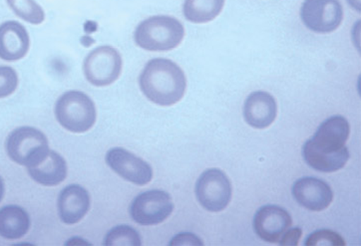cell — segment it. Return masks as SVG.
Wrapping results in <instances>:
<instances>
[{
  "label": "cell",
  "instance_id": "1",
  "mask_svg": "<svg viewBox=\"0 0 361 246\" xmlns=\"http://www.w3.org/2000/svg\"><path fill=\"white\" fill-rule=\"evenodd\" d=\"M350 134V123L345 118H329L319 127L314 136L303 144V160L317 172L341 170L350 159V152L345 147Z\"/></svg>",
  "mask_w": 361,
  "mask_h": 246
},
{
  "label": "cell",
  "instance_id": "2",
  "mask_svg": "<svg viewBox=\"0 0 361 246\" xmlns=\"http://www.w3.org/2000/svg\"><path fill=\"white\" fill-rule=\"evenodd\" d=\"M141 91L159 106H173L184 97L187 79L184 71L172 60L152 59L139 78Z\"/></svg>",
  "mask_w": 361,
  "mask_h": 246
},
{
  "label": "cell",
  "instance_id": "3",
  "mask_svg": "<svg viewBox=\"0 0 361 246\" xmlns=\"http://www.w3.org/2000/svg\"><path fill=\"white\" fill-rule=\"evenodd\" d=\"M185 28L178 19L157 16L142 21L134 33L136 44L148 51H170L184 39Z\"/></svg>",
  "mask_w": 361,
  "mask_h": 246
},
{
  "label": "cell",
  "instance_id": "4",
  "mask_svg": "<svg viewBox=\"0 0 361 246\" xmlns=\"http://www.w3.org/2000/svg\"><path fill=\"white\" fill-rule=\"evenodd\" d=\"M54 112L64 129L77 134L89 131L97 119L92 99L81 91H68L60 96L55 104Z\"/></svg>",
  "mask_w": 361,
  "mask_h": 246
},
{
  "label": "cell",
  "instance_id": "5",
  "mask_svg": "<svg viewBox=\"0 0 361 246\" xmlns=\"http://www.w3.org/2000/svg\"><path fill=\"white\" fill-rule=\"evenodd\" d=\"M6 147L11 160L26 168L37 166L50 152L47 136L32 127H20L12 131Z\"/></svg>",
  "mask_w": 361,
  "mask_h": 246
},
{
  "label": "cell",
  "instance_id": "6",
  "mask_svg": "<svg viewBox=\"0 0 361 246\" xmlns=\"http://www.w3.org/2000/svg\"><path fill=\"white\" fill-rule=\"evenodd\" d=\"M121 55L112 46H99L84 60L83 71L89 83L106 87L114 83L122 72Z\"/></svg>",
  "mask_w": 361,
  "mask_h": 246
},
{
  "label": "cell",
  "instance_id": "7",
  "mask_svg": "<svg viewBox=\"0 0 361 246\" xmlns=\"http://www.w3.org/2000/svg\"><path fill=\"white\" fill-rule=\"evenodd\" d=\"M130 216L140 226H157L174 211L172 197L160 190H147L135 197L130 206Z\"/></svg>",
  "mask_w": 361,
  "mask_h": 246
},
{
  "label": "cell",
  "instance_id": "8",
  "mask_svg": "<svg viewBox=\"0 0 361 246\" xmlns=\"http://www.w3.org/2000/svg\"><path fill=\"white\" fill-rule=\"evenodd\" d=\"M196 197L207 211H224L232 199V185L227 176L220 170L211 168L200 176L196 183Z\"/></svg>",
  "mask_w": 361,
  "mask_h": 246
},
{
  "label": "cell",
  "instance_id": "9",
  "mask_svg": "<svg viewBox=\"0 0 361 246\" xmlns=\"http://www.w3.org/2000/svg\"><path fill=\"white\" fill-rule=\"evenodd\" d=\"M300 18L310 30L324 35L339 27L343 23V9L338 0H305Z\"/></svg>",
  "mask_w": 361,
  "mask_h": 246
},
{
  "label": "cell",
  "instance_id": "10",
  "mask_svg": "<svg viewBox=\"0 0 361 246\" xmlns=\"http://www.w3.org/2000/svg\"><path fill=\"white\" fill-rule=\"evenodd\" d=\"M106 164L111 170L127 182L145 185L153 178V170L145 161L130 153L127 149L113 148L106 155Z\"/></svg>",
  "mask_w": 361,
  "mask_h": 246
},
{
  "label": "cell",
  "instance_id": "11",
  "mask_svg": "<svg viewBox=\"0 0 361 246\" xmlns=\"http://www.w3.org/2000/svg\"><path fill=\"white\" fill-rule=\"evenodd\" d=\"M254 230L261 240L279 242L293 224L290 214L279 206H264L254 216Z\"/></svg>",
  "mask_w": 361,
  "mask_h": 246
},
{
  "label": "cell",
  "instance_id": "12",
  "mask_svg": "<svg viewBox=\"0 0 361 246\" xmlns=\"http://www.w3.org/2000/svg\"><path fill=\"white\" fill-rule=\"evenodd\" d=\"M293 197L300 206L312 211L327 209L334 199L331 187L317 178H302L293 183Z\"/></svg>",
  "mask_w": 361,
  "mask_h": 246
},
{
  "label": "cell",
  "instance_id": "13",
  "mask_svg": "<svg viewBox=\"0 0 361 246\" xmlns=\"http://www.w3.org/2000/svg\"><path fill=\"white\" fill-rule=\"evenodd\" d=\"M90 195L79 185H71L61 190L57 201L59 218L62 223L73 226L78 223L90 209Z\"/></svg>",
  "mask_w": 361,
  "mask_h": 246
},
{
  "label": "cell",
  "instance_id": "14",
  "mask_svg": "<svg viewBox=\"0 0 361 246\" xmlns=\"http://www.w3.org/2000/svg\"><path fill=\"white\" fill-rule=\"evenodd\" d=\"M30 47V35L23 24L12 20L0 24V59L18 61L26 56Z\"/></svg>",
  "mask_w": 361,
  "mask_h": 246
},
{
  "label": "cell",
  "instance_id": "15",
  "mask_svg": "<svg viewBox=\"0 0 361 246\" xmlns=\"http://www.w3.org/2000/svg\"><path fill=\"white\" fill-rule=\"evenodd\" d=\"M278 105L273 96L264 91L250 94L244 106L245 122L256 129H266L276 120Z\"/></svg>",
  "mask_w": 361,
  "mask_h": 246
},
{
  "label": "cell",
  "instance_id": "16",
  "mask_svg": "<svg viewBox=\"0 0 361 246\" xmlns=\"http://www.w3.org/2000/svg\"><path fill=\"white\" fill-rule=\"evenodd\" d=\"M28 175L35 182L45 187H55L67 177V164L56 152L50 151L37 166L27 168Z\"/></svg>",
  "mask_w": 361,
  "mask_h": 246
},
{
  "label": "cell",
  "instance_id": "17",
  "mask_svg": "<svg viewBox=\"0 0 361 246\" xmlns=\"http://www.w3.org/2000/svg\"><path fill=\"white\" fill-rule=\"evenodd\" d=\"M30 218L23 207L11 204L0 209V236L14 240L23 238L30 228Z\"/></svg>",
  "mask_w": 361,
  "mask_h": 246
},
{
  "label": "cell",
  "instance_id": "18",
  "mask_svg": "<svg viewBox=\"0 0 361 246\" xmlns=\"http://www.w3.org/2000/svg\"><path fill=\"white\" fill-rule=\"evenodd\" d=\"M225 0H185L183 13L192 23L214 20L224 8Z\"/></svg>",
  "mask_w": 361,
  "mask_h": 246
},
{
  "label": "cell",
  "instance_id": "19",
  "mask_svg": "<svg viewBox=\"0 0 361 246\" xmlns=\"http://www.w3.org/2000/svg\"><path fill=\"white\" fill-rule=\"evenodd\" d=\"M6 2L11 11L26 23L38 25L44 21V11L35 0H6Z\"/></svg>",
  "mask_w": 361,
  "mask_h": 246
},
{
  "label": "cell",
  "instance_id": "20",
  "mask_svg": "<svg viewBox=\"0 0 361 246\" xmlns=\"http://www.w3.org/2000/svg\"><path fill=\"white\" fill-rule=\"evenodd\" d=\"M141 236L138 231L129 226H118L111 229L105 236L104 245L140 246Z\"/></svg>",
  "mask_w": 361,
  "mask_h": 246
},
{
  "label": "cell",
  "instance_id": "21",
  "mask_svg": "<svg viewBox=\"0 0 361 246\" xmlns=\"http://www.w3.org/2000/svg\"><path fill=\"white\" fill-rule=\"evenodd\" d=\"M305 246L345 245L343 236L329 229H321L307 236Z\"/></svg>",
  "mask_w": 361,
  "mask_h": 246
},
{
  "label": "cell",
  "instance_id": "22",
  "mask_svg": "<svg viewBox=\"0 0 361 246\" xmlns=\"http://www.w3.org/2000/svg\"><path fill=\"white\" fill-rule=\"evenodd\" d=\"M18 86L16 70L9 66H0V99L8 97Z\"/></svg>",
  "mask_w": 361,
  "mask_h": 246
},
{
  "label": "cell",
  "instance_id": "23",
  "mask_svg": "<svg viewBox=\"0 0 361 246\" xmlns=\"http://www.w3.org/2000/svg\"><path fill=\"white\" fill-rule=\"evenodd\" d=\"M170 245H203V241L191 233H182L174 236L170 241Z\"/></svg>",
  "mask_w": 361,
  "mask_h": 246
},
{
  "label": "cell",
  "instance_id": "24",
  "mask_svg": "<svg viewBox=\"0 0 361 246\" xmlns=\"http://www.w3.org/2000/svg\"><path fill=\"white\" fill-rule=\"evenodd\" d=\"M302 231L300 228H293L290 229V230H286L283 235L281 236L280 241L281 245H288V246H295L298 245V241H300V238H302Z\"/></svg>",
  "mask_w": 361,
  "mask_h": 246
},
{
  "label": "cell",
  "instance_id": "25",
  "mask_svg": "<svg viewBox=\"0 0 361 246\" xmlns=\"http://www.w3.org/2000/svg\"><path fill=\"white\" fill-rule=\"evenodd\" d=\"M4 192H6V187H4V182L2 178L0 177V202L2 201L4 197Z\"/></svg>",
  "mask_w": 361,
  "mask_h": 246
},
{
  "label": "cell",
  "instance_id": "26",
  "mask_svg": "<svg viewBox=\"0 0 361 246\" xmlns=\"http://www.w3.org/2000/svg\"><path fill=\"white\" fill-rule=\"evenodd\" d=\"M350 6L355 7L356 11H360V0H348Z\"/></svg>",
  "mask_w": 361,
  "mask_h": 246
}]
</instances>
